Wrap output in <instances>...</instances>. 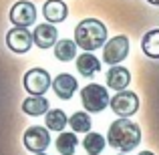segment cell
<instances>
[{"label":"cell","mask_w":159,"mask_h":155,"mask_svg":"<svg viewBox=\"0 0 159 155\" xmlns=\"http://www.w3.org/2000/svg\"><path fill=\"white\" fill-rule=\"evenodd\" d=\"M141 51L149 58H159V28L145 32V36L141 39Z\"/></svg>","instance_id":"obj_17"},{"label":"cell","mask_w":159,"mask_h":155,"mask_svg":"<svg viewBox=\"0 0 159 155\" xmlns=\"http://www.w3.org/2000/svg\"><path fill=\"white\" fill-rule=\"evenodd\" d=\"M131 83V73H129L125 66L121 65H115L109 69L107 73V87L113 91H125Z\"/></svg>","instance_id":"obj_12"},{"label":"cell","mask_w":159,"mask_h":155,"mask_svg":"<svg viewBox=\"0 0 159 155\" xmlns=\"http://www.w3.org/2000/svg\"><path fill=\"white\" fill-rule=\"evenodd\" d=\"M22 85H24V89H26L30 95H44L48 89H51L52 83H51L48 71L40 69V66H34V69H30L26 75H24Z\"/></svg>","instance_id":"obj_6"},{"label":"cell","mask_w":159,"mask_h":155,"mask_svg":"<svg viewBox=\"0 0 159 155\" xmlns=\"http://www.w3.org/2000/svg\"><path fill=\"white\" fill-rule=\"evenodd\" d=\"M149 4H153V6H159V0H147Z\"/></svg>","instance_id":"obj_22"},{"label":"cell","mask_w":159,"mask_h":155,"mask_svg":"<svg viewBox=\"0 0 159 155\" xmlns=\"http://www.w3.org/2000/svg\"><path fill=\"white\" fill-rule=\"evenodd\" d=\"M109 105H111L115 115H119L121 119H127V117H133L139 111V97L133 91H119L109 101Z\"/></svg>","instance_id":"obj_4"},{"label":"cell","mask_w":159,"mask_h":155,"mask_svg":"<svg viewBox=\"0 0 159 155\" xmlns=\"http://www.w3.org/2000/svg\"><path fill=\"white\" fill-rule=\"evenodd\" d=\"M6 44L12 52L24 54V52L30 51V47H32V34L28 32V28L14 26L6 32Z\"/></svg>","instance_id":"obj_9"},{"label":"cell","mask_w":159,"mask_h":155,"mask_svg":"<svg viewBox=\"0 0 159 155\" xmlns=\"http://www.w3.org/2000/svg\"><path fill=\"white\" fill-rule=\"evenodd\" d=\"M77 145H79L77 135L75 133H65V131H61V135L54 141V147H57V151L61 155H73Z\"/></svg>","instance_id":"obj_18"},{"label":"cell","mask_w":159,"mask_h":155,"mask_svg":"<svg viewBox=\"0 0 159 155\" xmlns=\"http://www.w3.org/2000/svg\"><path fill=\"white\" fill-rule=\"evenodd\" d=\"M52 89H54V93H57L58 99L69 101V99H73L75 91L79 89V83H77V79H75L73 75L61 73V75H57V77L52 79Z\"/></svg>","instance_id":"obj_10"},{"label":"cell","mask_w":159,"mask_h":155,"mask_svg":"<svg viewBox=\"0 0 159 155\" xmlns=\"http://www.w3.org/2000/svg\"><path fill=\"white\" fill-rule=\"evenodd\" d=\"M139 155H155V153H151V151H141Z\"/></svg>","instance_id":"obj_23"},{"label":"cell","mask_w":159,"mask_h":155,"mask_svg":"<svg viewBox=\"0 0 159 155\" xmlns=\"http://www.w3.org/2000/svg\"><path fill=\"white\" fill-rule=\"evenodd\" d=\"M107 143L113 149H119L123 153H129L141 143V129L137 123L129 119H117L111 123L107 133Z\"/></svg>","instance_id":"obj_1"},{"label":"cell","mask_w":159,"mask_h":155,"mask_svg":"<svg viewBox=\"0 0 159 155\" xmlns=\"http://www.w3.org/2000/svg\"><path fill=\"white\" fill-rule=\"evenodd\" d=\"M69 125H70V129H73V133H89L93 121H91L89 113L77 111V113H73V115H70Z\"/></svg>","instance_id":"obj_21"},{"label":"cell","mask_w":159,"mask_h":155,"mask_svg":"<svg viewBox=\"0 0 159 155\" xmlns=\"http://www.w3.org/2000/svg\"><path fill=\"white\" fill-rule=\"evenodd\" d=\"M75 43L83 51L93 52L105 47L107 43V26L99 18H85L75 26Z\"/></svg>","instance_id":"obj_2"},{"label":"cell","mask_w":159,"mask_h":155,"mask_svg":"<svg viewBox=\"0 0 159 155\" xmlns=\"http://www.w3.org/2000/svg\"><path fill=\"white\" fill-rule=\"evenodd\" d=\"M44 123H47L48 131H58V133H61L62 129L66 127L69 119H66L65 111H61V109H52V111H47V115H44Z\"/></svg>","instance_id":"obj_20"},{"label":"cell","mask_w":159,"mask_h":155,"mask_svg":"<svg viewBox=\"0 0 159 155\" xmlns=\"http://www.w3.org/2000/svg\"><path fill=\"white\" fill-rule=\"evenodd\" d=\"M105 145H107L105 137L101 133H95V131H89L85 135V139H83V147H85V151L89 155H99L105 149Z\"/></svg>","instance_id":"obj_19"},{"label":"cell","mask_w":159,"mask_h":155,"mask_svg":"<svg viewBox=\"0 0 159 155\" xmlns=\"http://www.w3.org/2000/svg\"><path fill=\"white\" fill-rule=\"evenodd\" d=\"M34 155H47V153H34Z\"/></svg>","instance_id":"obj_24"},{"label":"cell","mask_w":159,"mask_h":155,"mask_svg":"<svg viewBox=\"0 0 159 155\" xmlns=\"http://www.w3.org/2000/svg\"><path fill=\"white\" fill-rule=\"evenodd\" d=\"M22 111L30 117H39V115H47L48 111V101L43 95H30L28 99L22 101Z\"/></svg>","instance_id":"obj_15"},{"label":"cell","mask_w":159,"mask_h":155,"mask_svg":"<svg viewBox=\"0 0 159 155\" xmlns=\"http://www.w3.org/2000/svg\"><path fill=\"white\" fill-rule=\"evenodd\" d=\"M24 147L32 153H44V149L51 145V133L47 127H40V125H32L24 131L22 135Z\"/></svg>","instance_id":"obj_7"},{"label":"cell","mask_w":159,"mask_h":155,"mask_svg":"<svg viewBox=\"0 0 159 155\" xmlns=\"http://www.w3.org/2000/svg\"><path fill=\"white\" fill-rule=\"evenodd\" d=\"M109 101H111L109 91L99 83H89L81 91V103L89 113H101L109 105Z\"/></svg>","instance_id":"obj_3"},{"label":"cell","mask_w":159,"mask_h":155,"mask_svg":"<svg viewBox=\"0 0 159 155\" xmlns=\"http://www.w3.org/2000/svg\"><path fill=\"white\" fill-rule=\"evenodd\" d=\"M36 20V8L30 0H18L14 6L10 8V22L14 26H32Z\"/></svg>","instance_id":"obj_8"},{"label":"cell","mask_w":159,"mask_h":155,"mask_svg":"<svg viewBox=\"0 0 159 155\" xmlns=\"http://www.w3.org/2000/svg\"><path fill=\"white\" fill-rule=\"evenodd\" d=\"M54 58H58L62 62H69L73 58H77V43L69 39L57 40V44H54Z\"/></svg>","instance_id":"obj_16"},{"label":"cell","mask_w":159,"mask_h":155,"mask_svg":"<svg viewBox=\"0 0 159 155\" xmlns=\"http://www.w3.org/2000/svg\"><path fill=\"white\" fill-rule=\"evenodd\" d=\"M43 14L51 24H57V22L66 20V16H69V6H66L62 0H47L44 6H43Z\"/></svg>","instance_id":"obj_13"},{"label":"cell","mask_w":159,"mask_h":155,"mask_svg":"<svg viewBox=\"0 0 159 155\" xmlns=\"http://www.w3.org/2000/svg\"><path fill=\"white\" fill-rule=\"evenodd\" d=\"M57 40H58V30L57 26H52L48 22L39 24L34 28V32H32V43L39 48H51L57 44Z\"/></svg>","instance_id":"obj_11"},{"label":"cell","mask_w":159,"mask_h":155,"mask_svg":"<svg viewBox=\"0 0 159 155\" xmlns=\"http://www.w3.org/2000/svg\"><path fill=\"white\" fill-rule=\"evenodd\" d=\"M129 54V39L125 34H117L111 40H107L103 47V61L107 65L115 66L119 62H123Z\"/></svg>","instance_id":"obj_5"},{"label":"cell","mask_w":159,"mask_h":155,"mask_svg":"<svg viewBox=\"0 0 159 155\" xmlns=\"http://www.w3.org/2000/svg\"><path fill=\"white\" fill-rule=\"evenodd\" d=\"M77 71L83 77H93L101 71V61L93 52H83L77 57Z\"/></svg>","instance_id":"obj_14"}]
</instances>
